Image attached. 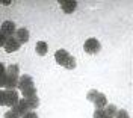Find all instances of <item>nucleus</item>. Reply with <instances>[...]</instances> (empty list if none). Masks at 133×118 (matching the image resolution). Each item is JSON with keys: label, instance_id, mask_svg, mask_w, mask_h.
Here are the masks:
<instances>
[{"label": "nucleus", "instance_id": "obj_1", "mask_svg": "<svg viewBox=\"0 0 133 118\" xmlns=\"http://www.w3.org/2000/svg\"><path fill=\"white\" fill-rule=\"evenodd\" d=\"M83 50L88 55H97L101 50V44H100V41L97 38H88L85 41V44H83Z\"/></svg>", "mask_w": 133, "mask_h": 118}, {"label": "nucleus", "instance_id": "obj_2", "mask_svg": "<svg viewBox=\"0 0 133 118\" xmlns=\"http://www.w3.org/2000/svg\"><path fill=\"white\" fill-rule=\"evenodd\" d=\"M5 95H6V103H5V106H8V108H14L18 100H20V94L17 89H5Z\"/></svg>", "mask_w": 133, "mask_h": 118}, {"label": "nucleus", "instance_id": "obj_3", "mask_svg": "<svg viewBox=\"0 0 133 118\" xmlns=\"http://www.w3.org/2000/svg\"><path fill=\"white\" fill-rule=\"evenodd\" d=\"M20 47H21V44L15 40V36H9V38H6V42H5V45H3V49H5L6 53L18 51L20 50Z\"/></svg>", "mask_w": 133, "mask_h": 118}, {"label": "nucleus", "instance_id": "obj_4", "mask_svg": "<svg viewBox=\"0 0 133 118\" xmlns=\"http://www.w3.org/2000/svg\"><path fill=\"white\" fill-rule=\"evenodd\" d=\"M12 110H14L17 115L21 118V117H24V115H26V114H27L30 109H29V104H27L26 99H20V100H18V103H17L14 108H12Z\"/></svg>", "mask_w": 133, "mask_h": 118}, {"label": "nucleus", "instance_id": "obj_5", "mask_svg": "<svg viewBox=\"0 0 133 118\" xmlns=\"http://www.w3.org/2000/svg\"><path fill=\"white\" fill-rule=\"evenodd\" d=\"M0 30L3 32V35L9 38V36H14L17 32V27H15V23L14 21H3L2 23V27H0Z\"/></svg>", "mask_w": 133, "mask_h": 118}, {"label": "nucleus", "instance_id": "obj_6", "mask_svg": "<svg viewBox=\"0 0 133 118\" xmlns=\"http://www.w3.org/2000/svg\"><path fill=\"white\" fill-rule=\"evenodd\" d=\"M30 86H35L32 76H29V74H23V76L18 77V85H17V88H18L20 91H23V89H26V88H30Z\"/></svg>", "mask_w": 133, "mask_h": 118}, {"label": "nucleus", "instance_id": "obj_7", "mask_svg": "<svg viewBox=\"0 0 133 118\" xmlns=\"http://www.w3.org/2000/svg\"><path fill=\"white\" fill-rule=\"evenodd\" d=\"M59 5L65 14H73L77 9V2H74V0H62V2H59Z\"/></svg>", "mask_w": 133, "mask_h": 118}, {"label": "nucleus", "instance_id": "obj_8", "mask_svg": "<svg viewBox=\"0 0 133 118\" xmlns=\"http://www.w3.org/2000/svg\"><path fill=\"white\" fill-rule=\"evenodd\" d=\"M17 85H18V79L17 77H12V76H5L3 82H2V88L3 89H17Z\"/></svg>", "mask_w": 133, "mask_h": 118}, {"label": "nucleus", "instance_id": "obj_9", "mask_svg": "<svg viewBox=\"0 0 133 118\" xmlns=\"http://www.w3.org/2000/svg\"><path fill=\"white\" fill-rule=\"evenodd\" d=\"M68 58H70V53L66 50H64V49H59V50H56V53H55V61H56V64L61 65V67L65 65V62L68 61Z\"/></svg>", "mask_w": 133, "mask_h": 118}, {"label": "nucleus", "instance_id": "obj_10", "mask_svg": "<svg viewBox=\"0 0 133 118\" xmlns=\"http://www.w3.org/2000/svg\"><path fill=\"white\" fill-rule=\"evenodd\" d=\"M15 40L20 44H26V42L29 41V38H30V35H29V30L26 29V27H20V29H17V32H15Z\"/></svg>", "mask_w": 133, "mask_h": 118}, {"label": "nucleus", "instance_id": "obj_11", "mask_svg": "<svg viewBox=\"0 0 133 118\" xmlns=\"http://www.w3.org/2000/svg\"><path fill=\"white\" fill-rule=\"evenodd\" d=\"M94 106H95V109H103L106 104H108V99H106V95L104 94H101V93H98L97 94V97L94 99Z\"/></svg>", "mask_w": 133, "mask_h": 118}, {"label": "nucleus", "instance_id": "obj_12", "mask_svg": "<svg viewBox=\"0 0 133 118\" xmlns=\"http://www.w3.org/2000/svg\"><path fill=\"white\" fill-rule=\"evenodd\" d=\"M35 50H36V55H39V56H45L47 51H49V44H47L45 41H38L36 42Z\"/></svg>", "mask_w": 133, "mask_h": 118}, {"label": "nucleus", "instance_id": "obj_13", "mask_svg": "<svg viewBox=\"0 0 133 118\" xmlns=\"http://www.w3.org/2000/svg\"><path fill=\"white\" fill-rule=\"evenodd\" d=\"M6 74L18 79V77H20V67H18L17 64H11L9 67H6Z\"/></svg>", "mask_w": 133, "mask_h": 118}, {"label": "nucleus", "instance_id": "obj_14", "mask_svg": "<svg viewBox=\"0 0 133 118\" xmlns=\"http://www.w3.org/2000/svg\"><path fill=\"white\" fill-rule=\"evenodd\" d=\"M103 110H104V115H106L108 118H114L118 109H116L115 104H106V106L103 108Z\"/></svg>", "mask_w": 133, "mask_h": 118}, {"label": "nucleus", "instance_id": "obj_15", "mask_svg": "<svg viewBox=\"0 0 133 118\" xmlns=\"http://www.w3.org/2000/svg\"><path fill=\"white\" fill-rule=\"evenodd\" d=\"M27 101V104H29V109L30 110H35L38 106H39V99H38V95H33L30 99H26Z\"/></svg>", "mask_w": 133, "mask_h": 118}, {"label": "nucleus", "instance_id": "obj_16", "mask_svg": "<svg viewBox=\"0 0 133 118\" xmlns=\"http://www.w3.org/2000/svg\"><path fill=\"white\" fill-rule=\"evenodd\" d=\"M21 95H23V99H30L33 95H36V88L35 86H30V88H26L21 91Z\"/></svg>", "mask_w": 133, "mask_h": 118}, {"label": "nucleus", "instance_id": "obj_17", "mask_svg": "<svg viewBox=\"0 0 133 118\" xmlns=\"http://www.w3.org/2000/svg\"><path fill=\"white\" fill-rule=\"evenodd\" d=\"M64 68H66V70H74V68H76V59H74V56H71V55H70V58H68V61L65 62Z\"/></svg>", "mask_w": 133, "mask_h": 118}, {"label": "nucleus", "instance_id": "obj_18", "mask_svg": "<svg viewBox=\"0 0 133 118\" xmlns=\"http://www.w3.org/2000/svg\"><path fill=\"white\" fill-rule=\"evenodd\" d=\"M114 118H130V115H129V112L125 109H118Z\"/></svg>", "mask_w": 133, "mask_h": 118}, {"label": "nucleus", "instance_id": "obj_19", "mask_svg": "<svg viewBox=\"0 0 133 118\" xmlns=\"http://www.w3.org/2000/svg\"><path fill=\"white\" fill-rule=\"evenodd\" d=\"M97 94H98V91H97V89H91V91L88 93V95H86V99H88L89 101H94V99L97 97Z\"/></svg>", "mask_w": 133, "mask_h": 118}, {"label": "nucleus", "instance_id": "obj_20", "mask_svg": "<svg viewBox=\"0 0 133 118\" xmlns=\"http://www.w3.org/2000/svg\"><path fill=\"white\" fill-rule=\"evenodd\" d=\"M92 117L94 118H106V115H104V110L103 109H95Z\"/></svg>", "mask_w": 133, "mask_h": 118}, {"label": "nucleus", "instance_id": "obj_21", "mask_svg": "<svg viewBox=\"0 0 133 118\" xmlns=\"http://www.w3.org/2000/svg\"><path fill=\"white\" fill-rule=\"evenodd\" d=\"M6 103V95H5V89H0V106H5Z\"/></svg>", "mask_w": 133, "mask_h": 118}, {"label": "nucleus", "instance_id": "obj_22", "mask_svg": "<svg viewBox=\"0 0 133 118\" xmlns=\"http://www.w3.org/2000/svg\"><path fill=\"white\" fill-rule=\"evenodd\" d=\"M3 117H5V118H20V117H18V115H17V114H15V112H14L12 109H9L8 112H6V114L3 115Z\"/></svg>", "mask_w": 133, "mask_h": 118}, {"label": "nucleus", "instance_id": "obj_23", "mask_svg": "<svg viewBox=\"0 0 133 118\" xmlns=\"http://www.w3.org/2000/svg\"><path fill=\"white\" fill-rule=\"evenodd\" d=\"M21 118H38V115H36V112H35V110H29L24 117H21Z\"/></svg>", "mask_w": 133, "mask_h": 118}, {"label": "nucleus", "instance_id": "obj_24", "mask_svg": "<svg viewBox=\"0 0 133 118\" xmlns=\"http://www.w3.org/2000/svg\"><path fill=\"white\" fill-rule=\"evenodd\" d=\"M5 42H6V36L3 35L2 30H0V47H3V45H5Z\"/></svg>", "mask_w": 133, "mask_h": 118}, {"label": "nucleus", "instance_id": "obj_25", "mask_svg": "<svg viewBox=\"0 0 133 118\" xmlns=\"http://www.w3.org/2000/svg\"><path fill=\"white\" fill-rule=\"evenodd\" d=\"M5 74H6V67H5V64L0 62V77L5 76Z\"/></svg>", "mask_w": 133, "mask_h": 118}, {"label": "nucleus", "instance_id": "obj_26", "mask_svg": "<svg viewBox=\"0 0 133 118\" xmlns=\"http://www.w3.org/2000/svg\"><path fill=\"white\" fill-rule=\"evenodd\" d=\"M106 118H108V117H106Z\"/></svg>", "mask_w": 133, "mask_h": 118}]
</instances>
